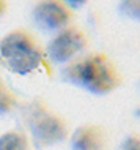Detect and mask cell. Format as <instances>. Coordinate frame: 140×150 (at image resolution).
Listing matches in <instances>:
<instances>
[{
    "instance_id": "277c9868",
    "label": "cell",
    "mask_w": 140,
    "mask_h": 150,
    "mask_svg": "<svg viewBox=\"0 0 140 150\" xmlns=\"http://www.w3.org/2000/svg\"><path fill=\"white\" fill-rule=\"evenodd\" d=\"M87 44L88 38L85 32L76 25H69L52 36L46 47V57L54 63H69L80 55Z\"/></svg>"
},
{
    "instance_id": "ba28073f",
    "label": "cell",
    "mask_w": 140,
    "mask_h": 150,
    "mask_svg": "<svg viewBox=\"0 0 140 150\" xmlns=\"http://www.w3.org/2000/svg\"><path fill=\"white\" fill-rule=\"evenodd\" d=\"M16 104H18V98H16L14 92L10 90L0 81V114H8L16 108Z\"/></svg>"
},
{
    "instance_id": "5b68a950",
    "label": "cell",
    "mask_w": 140,
    "mask_h": 150,
    "mask_svg": "<svg viewBox=\"0 0 140 150\" xmlns=\"http://www.w3.org/2000/svg\"><path fill=\"white\" fill-rule=\"evenodd\" d=\"M35 25L43 32H60L71 25L73 8L63 0H38L32 10Z\"/></svg>"
},
{
    "instance_id": "7c38bea8",
    "label": "cell",
    "mask_w": 140,
    "mask_h": 150,
    "mask_svg": "<svg viewBox=\"0 0 140 150\" xmlns=\"http://www.w3.org/2000/svg\"><path fill=\"white\" fill-rule=\"evenodd\" d=\"M5 10H6V2H5V0H0V18L3 16Z\"/></svg>"
},
{
    "instance_id": "30bf717a",
    "label": "cell",
    "mask_w": 140,
    "mask_h": 150,
    "mask_svg": "<svg viewBox=\"0 0 140 150\" xmlns=\"http://www.w3.org/2000/svg\"><path fill=\"white\" fill-rule=\"evenodd\" d=\"M121 150H140V139L139 137H129V139L123 144Z\"/></svg>"
},
{
    "instance_id": "8992f818",
    "label": "cell",
    "mask_w": 140,
    "mask_h": 150,
    "mask_svg": "<svg viewBox=\"0 0 140 150\" xmlns=\"http://www.w3.org/2000/svg\"><path fill=\"white\" fill-rule=\"evenodd\" d=\"M107 136L102 127L87 123L79 127L71 136V150H106Z\"/></svg>"
},
{
    "instance_id": "9c48e42d",
    "label": "cell",
    "mask_w": 140,
    "mask_h": 150,
    "mask_svg": "<svg viewBox=\"0 0 140 150\" xmlns=\"http://www.w3.org/2000/svg\"><path fill=\"white\" fill-rule=\"evenodd\" d=\"M118 10L126 18L140 21V0H120Z\"/></svg>"
},
{
    "instance_id": "6da1fadb",
    "label": "cell",
    "mask_w": 140,
    "mask_h": 150,
    "mask_svg": "<svg viewBox=\"0 0 140 150\" xmlns=\"http://www.w3.org/2000/svg\"><path fill=\"white\" fill-rule=\"evenodd\" d=\"M62 76L66 82L80 87L93 95L112 93L121 84L118 68L102 52H90L76 57L66 63Z\"/></svg>"
},
{
    "instance_id": "7a4b0ae2",
    "label": "cell",
    "mask_w": 140,
    "mask_h": 150,
    "mask_svg": "<svg viewBox=\"0 0 140 150\" xmlns=\"http://www.w3.org/2000/svg\"><path fill=\"white\" fill-rule=\"evenodd\" d=\"M44 62L46 51L29 30H10L0 40V63L13 74H32L38 71Z\"/></svg>"
},
{
    "instance_id": "8fae6325",
    "label": "cell",
    "mask_w": 140,
    "mask_h": 150,
    "mask_svg": "<svg viewBox=\"0 0 140 150\" xmlns=\"http://www.w3.org/2000/svg\"><path fill=\"white\" fill-rule=\"evenodd\" d=\"M63 2H65L69 8H80V6L85 5L88 0H63Z\"/></svg>"
},
{
    "instance_id": "52a82bcc",
    "label": "cell",
    "mask_w": 140,
    "mask_h": 150,
    "mask_svg": "<svg viewBox=\"0 0 140 150\" xmlns=\"http://www.w3.org/2000/svg\"><path fill=\"white\" fill-rule=\"evenodd\" d=\"M0 150H29V141L19 131H6L0 136Z\"/></svg>"
},
{
    "instance_id": "3957f363",
    "label": "cell",
    "mask_w": 140,
    "mask_h": 150,
    "mask_svg": "<svg viewBox=\"0 0 140 150\" xmlns=\"http://www.w3.org/2000/svg\"><path fill=\"white\" fill-rule=\"evenodd\" d=\"M29 128L33 142L43 149L55 145L68 137V125L65 119L43 106H38L32 111Z\"/></svg>"
}]
</instances>
